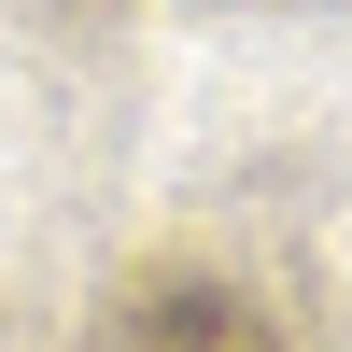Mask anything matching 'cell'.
<instances>
[{"label":"cell","instance_id":"obj_1","mask_svg":"<svg viewBox=\"0 0 352 352\" xmlns=\"http://www.w3.org/2000/svg\"><path fill=\"white\" fill-rule=\"evenodd\" d=\"M85 352H282V338L254 324L226 282H141V296L113 310V324L85 338Z\"/></svg>","mask_w":352,"mask_h":352}]
</instances>
